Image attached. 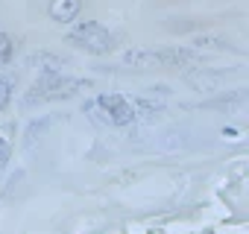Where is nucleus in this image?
Here are the masks:
<instances>
[{
  "mask_svg": "<svg viewBox=\"0 0 249 234\" xmlns=\"http://www.w3.org/2000/svg\"><path fill=\"white\" fill-rule=\"evenodd\" d=\"M94 108L103 111V120L111 126H129L135 120V105L123 94H100Z\"/></svg>",
  "mask_w": 249,
  "mask_h": 234,
  "instance_id": "7ed1b4c3",
  "label": "nucleus"
},
{
  "mask_svg": "<svg viewBox=\"0 0 249 234\" xmlns=\"http://www.w3.org/2000/svg\"><path fill=\"white\" fill-rule=\"evenodd\" d=\"M12 100V79L9 76H0V111H3Z\"/></svg>",
  "mask_w": 249,
  "mask_h": 234,
  "instance_id": "423d86ee",
  "label": "nucleus"
},
{
  "mask_svg": "<svg viewBox=\"0 0 249 234\" xmlns=\"http://www.w3.org/2000/svg\"><path fill=\"white\" fill-rule=\"evenodd\" d=\"M82 12V0H50V18L56 24H71Z\"/></svg>",
  "mask_w": 249,
  "mask_h": 234,
  "instance_id": "20e7f679",
  "label": "nucleus"
},
{
  "mask_svg": "<svg viewBox=\"0 0 249 234\" xmlns=\"http://www.w3.org/2000/svg\"><path fill=\"white\" fill-rule=\"evenodd\" d=\"M12 56H15V44H12V38H9L6 33H0V65H9Z\"/></svg>",
  "mask_w": 249,
  "mask_h": 234,
  "instance_id": "39448f33",
  "label": "nucleus"
},
{
  "mask_svg": "<svg viewBox=\"0 0 249 234\" xmlns=\"http://www.w3.org/2000/svg\"><path fill=\"white\" fill-rule=\"evenodd\" d=\"M9 155H12V144H9L6 135H0V167L9 164Z\"/></svg>",
  "mask_w": 249,
  "mask_h": 234,
  "instance_id": "0eeeda50",
  "label": "nucleus"
},
{
  "mask_svg": "<svg viewBox=\"0 0 249 234\" xmlns=\"http://www.w3.org/2000/svg\"><path fill=\"white\" fill-rule=\"evenodd\" d=\"M85 82L79 79H71V76H62L59 70H47L44 76H38V82L30 88V94L24 97L27 105H36V102H50V100H68L73 97L76 91H82Z\"/></svg>",
  "mask_w": 249,
  "mask_h": 234,
  "instance_id": "f257e3e1",
  "label": "nucleus"
},
{
  "mask_svg": "<svg viewBox=\"0 0 249 234\" xmlns=\"http://www.w3.org/2000/svg\"><path fill=\"white\" fill-rule=\"evenodd\" d=\"M68 41H71L73 47L85 50V53H94V56H106V53L114 50V35H111L103 24H97V21H85V24H79L76 30H71Z\"/></svg>",
  "mask_w": 249,
  "mask_h": 234,
  "instance_id": "f03ea898",
  "label": "nucleus"
}]
</instances>
